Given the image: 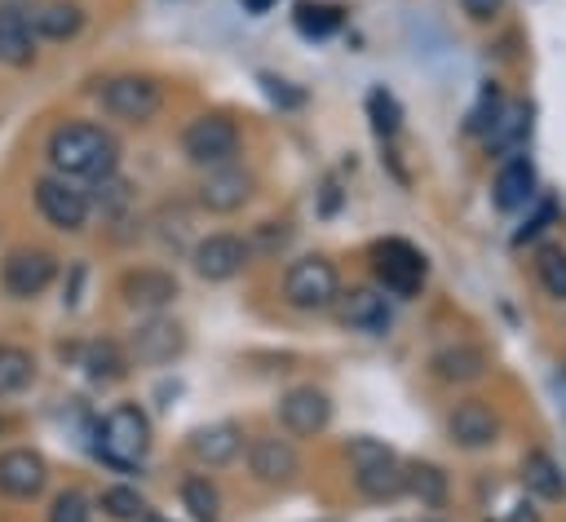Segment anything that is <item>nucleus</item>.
<instances>
[{
	"instance_id": "obj_1",
	"label": "nucleus",
	"mask_w": 566,
	"mask_h": 522,
	"mask_svg": "<svg viewBox=\"0 0 566 522\" xmlns=\"http://www.w3.org/2000/svg\"><path fill=\"white\" fill-rule=\"evenodd\" d=\"M44 155H49V164H53L57 177H93V181H102L119 164V142L102 124L71 119V124H57L49 133Z\"/></svg>"
},
{
	"instance_id": "obj_2",
	"label": "nucleus",
	"mask_w": 566,
	"mask_h": 522,
	"mask_svg": "<svg viewBox=\"0 0 566 522\" xmlns=\"http://www.w3.org/2000/svg\"><path fill=\"white\" fill-rule=\"evenodd\" d=\"M93 451L111 464V469H137L150 451V420L137 403H119L97 420V442Z\"/></svg>"
},
{
	"instance_id": "obj_3",
	"label": "nucleus",
	"mask_w": 566,
	"mask_h": 522,
	"mask_svg": "<svg viewBox=\"0 0 566 522\" xmlns=\"http://www.w3.org/2000/svg\"><path fill=\"white\" fill-rule=\"evenodd\" d=\"M354 464V482L367 500H398L402 495V460L380 438H349L345 447Z\"/></svg>"
},
{
	"instance_id": "obj_4",
	"label": "nucleus",
	"mask_w": 566,
	"mask_h": 522,
	"mask_svg": "<svg viewBox=\"0 0 566 522\" xmlns=\"http://www.w3.org/2000/svg\"><path fill=\"white\" fill-rule=\"evenodd\" d=\"M336 296H340V274H336V265L327 257H301V261L287 265V274H283V301L292 310L314 314V310H327Z\"/></svg>"
},
{
	"instance_id": "obj_5",
	"label": "nucleus",
	"mask_w": 566,
	"mask_h": 522,
	"mask_svg": "<svg viewBox=\"0 0 566 522\" xmlns=\"http://www.w3.org/2000/svg\"><path fill=\"white\" fill-rule=\"evenodd\" d=\"M97 102L106 115L124 119V124H146L159 115L164 106V93L150 75H111L102 88H97Z\"/></svg>"
},
{
	"instance_id": "obj_6",
	"label": "nucleus",
	"mask_w": 566,
	"mask_h": 522,
	"mask_svg": "<svg viewBox=\"0 0 566 522\" xmlns=\"http://www.w3.org/2000/svg\"><path fill=\"white\" fill-rule=\"evenodd\" d=\"M181 155L199 168H217V164H230L239 155V128L234 119L226 115H199L186 124L181 133Z\"/></svg>"
},
{
	"instance_id": "obj_7",
	"label": "nucleus",
	"mask_w": 566,
	"mask_h": 522,
	"mask_svg": "<svg viewBox=\"0 0 566 522\" xmlns=\"http://www.w3.org/2000/svg\"><path fill=\"white\" fill-rule=\"evenodd\" d=\"M371 265H376V279L389 296H416L424 288V274H429L424 257L407 239H380L371 248Z\"/></svg>"
},
{
	"instance_id": "obj_8",
	"label": "nucleus",
	"mask_w": 566,
	"mask_h": 522,
	"mask_svg": "<svg viewBox=\"0 0 566 522\" xmlns=\"http://www.w3.org/2000/svg\"><path fill=\"white\" fill-rule=\"evenodd\" d=\"M35 208H40V217H44L53 230H66V234L84 230V221H88V212H93L88 195H84L80 186H71L66 177H57V173H49V177L35 181Z\"/></svg>"
},
{
	"instance_id": "obj_9",
	"label": "nucleus",
	"mask_w": 566,
	"mask_h": 522,
	"mask_svg": "<svg viewBox=\"0 0 566 522\" xmlns=\"http://www.w3.org/2000/svg\"><path fill=\"white\" fill-rule=\"evenodd\" d=\"M53 274H57V257L44 252V248H13L4 257V265H0V283H4V292L13 301L40 296L53 283Z\"/></svg>"
},
{
	"instance_id": "obj_10",
	"label": "nucleus",
	"mask_w": 566,
	"mask_h": 522,
	"mask_svg": "<svg viewBox=\"0 0 566 522\" xmlns=\"http://www.w3.org/2000/svg\"><path fill=\"white\" fill-rule=\"evenodd\" d=\"M252 190H256V177L230 159V164L203 168V177H199V186H195V199H199L208 212H239V208L252 199Z\"/></svg>"
},
{
	"instance_id": "obj_11",
	"label": "nucleus",
	"mask_w": 566,
	"mask_h": 522,
	"mask_svg": "<svg viewBox=\"0 0 566 522\" xmlns=\"http://www.w3.org/2000/svg\"><path fill=\"white\" fill-rule=\"evenodd\" d=\"M190 265H195L199 279L226 283V279H234V274L248 265V243H243L239 234H208V239L195 243Z\"/></svg>"
},
{
	"instance_id": "obj_12",
	"label": "nucleus",
	"mask_w": 566,
	"mask_h": 522,
	"mask_svg": "<svg viewBox=\"0 0 566 522\" xmlns=\"http://www.w3.org/2000/svg\"><path fill=\"white\" fill-rule=\"evenodd\" d=\"M279 420H283L287 434H301V438L323 434L327 420H332V398L323 389H314V385H296V389H287L279 398Z\"/></svg>"
},
{
	"instance_id": "obj_13",
	"label": "nucleus",
	"mask_w": 566,
	"mask_h": 522,
	"mask_svg": "<svg viewBox=\"0 0 566 522\" xmlns=\"http://www.w3.org/2000/svg\"><path fill=\"white\" fill-rule=\"evenodd\" d=\"M336 305H340V323L349 332H363V336H385L394 323V310H389L380 288H349L336 296Z\"/></svg>"
},
{
	"instance_id": "obj_14",
	"label": "nucleus",
	"mask_w": 566,
	"mask_h": 522,
	"mask_svg": "<svg viewBox=\"0 0 566 522\" xmlns=\"http://www.w3.org/2000/svg\"><path fill=\"white\" fill-rule=\"evenodd\" d=\"M44 482H49V464L40 451H31V447L0 451V491L9 500H31L44 491Z\"/></svg>"
},
{
	"instance_id": "obj_15",
	"label": "nucleus",
	"mask_w": 566,
	"mask_h": 522,
	"mask_svg": "<svg viewBox=\"0 0 566 522\" xmlns=\"http://www.w3.org/2000/svg\"><path fill=\"white\" fill-rule=\"evenodd\" d=\"M447 434H451L455 447H464V451H482V447H491V442L500 438V420H495V411H491L486 403L464 398V403L451 407V416H447Z\"/></svg>"
},
{
	"instance_id": "obj_16",
	"label": "nucleus",
	"mask_w": 566,
	"mask_h": 522,
	"mask_svg": "<svg viewBox=\"0 0 566 522\" xmlns=\"http://www.w3.org/2000/svg\"><path fill=\"white\" fill-rule=\"evenodd\" d=\"M181 349H186V332H181V323H172V319H164V314H150V319L133 332V358H137V363L159 367V363H172Z\"/></svg>"
},
{
	"instance_id": "obj_17",
	"label": "nucleus",
	"mask_w": 566,
	"mask_h": 522,
	"mask_svg": "<svg viewBox=\"0 0 566 522\" xmlns=\"http://www.w3.org/2000/svg\"><path fill=\"white\" fill-rule=\"evenodd\" d=\"M119 292H124V301H128L133 310L159 314L164 305L177 301V279H172L168 270H159V265H142V270H128V274H124Z\"/></svg>"
},
{
	"instance_id": "obj_18",
	"label": "nucleus",
	"mask_w": 566,
	"mask_h": 522,
	"mask_svg": "<svg viewBox=\"0 0 566 522\" xmlns=\"http://www.w3.org/2000/svg\"><path fill=\"white\" fill-rule=\"evenodd\" d=\"M248 469H252L256 482L283 487V482H292V473L301 469V460H296V451H292L287 438H252V447H248Z\"/></svg>"
},
{
	"instance_id": "obj_19",
	"label": "nucleus",
	"mask_w": 566,
	"mask_h": 522,
	"mask_svg": "<svg viewBox=\"0 0 566 522\" xmlns=\"http://www.w3.org/2000/svg\"><path fill=\"white\" fill-rule=\"evenodd\" d=\"M0 62L13 71L35 62V31H31L27 13L13 4H0Z\"/></svg>"
},
{
	"instance_id": "obj_20",
	"label": "nucleus",
	"mask_w": 566,
	"mask_h": 522,
	"mask_svg": "<svg viewBox=\"0 0 566 522\" xmlns=\"http://www.w3.org/2000/svg\"><path fill=\"white\" fill-rule=\"evenodd\" d=\"M491 199H495V208H504V212L526 208V203L535 199V168H531V159L513 155V159L495 173V190H491Z\"/></svg>"
},
{
	"instance_id": "obj_21",
	"label": "nucleus",
	"mask_w": 566,
	"mask_h": 522,
	"mask_svg": "<svg viewBox=\"0 0 566 522\" xmlns=\"http://www.w3.org/2000/svg\"><path fill=\"white\" fill-rule=\"evenodd\" d=\"M517 478L539 500H566V473L548 451H526L522 464H517Z\"/></svg>"
},
{
	"instance_id": "obj_22",
	"label": "nucleus",
	"mask_w": 566,
	"mask_h": 522,
	"mask_svg": "<svg viewBox=\"0 0 566 522\" xmlns=\"http://www.w3.org/2000/svg\"><path fill=\"white\" fill-rule=\"evenodd\" d=\"M27 22H31V31L44 35V40H71V35H80V27H84V9H80L75 0H44V4L31 9Z\"/></svg>"
},
{
	"instance_id": "obj_23",
	"label": "nucleus",
	"mask_w": 566,
	"mask_h": 522,
	"mask_svg": "<svg viewBox=\"0 0 566 522\" xmlns=\"http://www.w3.org/2000/svg\"><path fill=\"white\" fill-rule=\"evenodd\" d=\"M239 447H243V438H239V429H234L230 420L203 425V429L190 434V451H195L203 464H230V460L239 456Z\"/></svg>"
},
{
	"instance_id": "obj_24",
	"label": "nucleus",
	"mask_w": 566,
	"mask_h": 522,
	"mask_svg": "<svg viewBox=\"0 0 566 522\" xmlns=\"http://www.w3.org/2000/svg\"><path fill=\"white\" fill-rule=\"evenodd\" d=\"M526 133H531V106H522V102L500 106L495 119L486 124V150H517Z\"/></svg>"
},
{
	"instance_id": "obj_25",
	"label": "nucleus",
	"mask_w": 566,
	"mask_h": 522,
	"mask_svg": "<svg viewBox=\"0 0 566 522\" xmlns=\"http://www.w3.org/2000/svg\"><path fill=\"white\" fill-rule=\"evenodd\" d=\"M80 367H84V376H88L93 385H115V380L128 376V354H124L115 341H93V345L84 349Z\"/></svg>"
},
{
	"instance_id": "obj_26",
	"label": "nucleus",
	"mask_w": 566,
	"mask_h": 522,
	"mask_svg": "<svg viewBox=\"0 0 566 522\" xmlns=\"http://www.w3.org/2000/svg\"><path fill=\"white\" fill-rule=\"evenodd\" d=\"M402 491H411L424 509H442L447 504V473L429 460H411V464H402Z\"/></svg>"
},
{
	"instance_id": "obj_27",
	"label": "nucleus",
	"mask_w": 566,
	"mask_h": 522,
	"mask_svg": "<svg viewBox=\"0 0 566 522\" xmlns=\"http://www.w3.org/2000/svg\"><path fill=\"white\" fill-rule=\"evenodd\" d=\"M177 491H181V504L190 509L195 522H221V495L203 473H186Z\"/></svg>"
},
{
	"instance_id": "obj_28",
	"label": "nucleus",
	"mask_w": 566,
	"mask_h": 522,
	"mask_svg": "<svg viewBox=\"0 0 566 522\" xmlns=\"http://www.w3.org/2000/svg\"><path fill=\"white\" fill-rule=\"evenodd\" d=\"M35 376V358L22 345H0V398L22 394Z\"/></svg>"
},
{
	"instance_id": "obj_29",
	"label": "nucleus",
	"mask_w": 566,
	"mask_h": 522,
	"mask_svg": "<svg viewBox=\"0 0 566 522\" xmlns=\"http://www.w3.org/2000/svg\"><path fill=\"white\" fill-rule=\"evenodd\" d=\"M433 367H438L442 380H478L482 367H486V354L473 349V345H455V349H442L433 358Z\"/></svg>"
},
{
	"instance_id": "obj_30",
	"label": "nucleus",
	"mask_w": 566,
	"mask_h": 522,
	"mask_svg": "<svg viewBox=\"0 0 566 522\" xmlns=\"http://www.w3.org/2000/svg\"><path fill=\"white\" fill-rule=\"evenodd\" d=\"M292 18H296V31L310 35V40H323V35H332L340 27V9L323 4V0H301Z\"/></svg>"
},
{
	"instance_id": "obj_31",
	"label": "nucleus",
	"mask_w": 566,
	"mask_h": 522,
	"mask_svg": "<svg viewBox=\"0 0 566 522\" xmlns=\"http://www.w3.org/2000/svg\"><path fill=\"white\" fill-rule=\"evenodd\" d=\"M97 509H102L106 518H115V522H137V518L146 513V500H142L137 487H106V491L97 495Z\"/></svg>"
},
{
	"instance_id": "obj_32",
	"label": "nucleus",
	"mask_w": 566,
	"mask_h": 522,
	"mask_svg": "<svg viewBox=\"0 0 566 522\" xmlns=\"http://www.w3.org/2000/svg\"><path fill=\"white\" fill-rule=\"evenodd\" d=\"M535 274H539V283H544L548 296L566 301V252L562 248H544L539 261H535Z\"/></svg>"
},
{
	"instance_id": "obj_33",
	"label": "nucleus",
	"mask_w": 566,
	"mask_h": 522,
	"mask_svg": "<svg viewBox=\"0 0 566 522\" xmlns=\"http://www.w3.org/2000/svg\"><path fill=\"white\" fill-rule=\"evenodd\" d=\"M367 115H371V128H376L380 137H394V133H398V119H402V115H398V102H394L385 88H371V93H367Z\"/></svg>"
},
{
	"instance_id": "obj_34",
	"label": "nucleus",
	"mask_w": 566,
	"mask_h": 522,
	"mask_svg": "<svg viewBox=\"0 0 566 522\" xmlns=\"http://www.w3.org/2000/svg\"><path fill=\"white\" fill-rule=\"evenodd\" d=\"M49 522H88V500L80 491H62L49 509Z\"/></svg>"
},
{
	"instance_id": "obj_35",
	"label": "nucleus",
	"mask_w": 566,
	"mask_h": 522,
	"mask_svg": "<svg viewBox=\"0 0 566 522\" xmlns=\"http://www.w3.org/2000/svg\"><path fill=\"white\" fill-rule=\"evenodd\" d=\"M486 522H539V513L531 509V500L513 495V500H504L500 509H486Z\"/></svg>"
},
{
	"instance_id": "obj_36",
	"label": "nucleus",
	"mask_w": 566,
	"mask_h": 522,
	"mask_svg": "<svg viewBox=\"0 0 566 522\" xmlns=\"http://www.w3.org/2000/svg\"><path fill=\"white\" fill-rule=\"evenodd\" d=\"M464 4V13L473 18V22H491L500 9H504V0H460Z\"/></svg>"
},
{
	"instance_id": "obj_37",
	"label": "nucleus",
	"mask_w": 566,
	"mask_h": 522,
	"mask_svg": "<svg viewBox=\"0 0 566 522\" xmlns=\"http://www.w3.org/2000/svg\"><path fill=\"white\" fill-rule=\"evenodd\" d=\"M243 4H248V9H252V13H265V9H270V4H274V0H243Z\"/></svg>"
},
{
	"instance_id": "obj_38",
	"label": "nucleus",
	"mask_w": 566,
	"mask_h": 522,
	"mask_svg": "<svg viewBox=\"0 0 566 522\" xmlns=\"http://www.w3.org/2000/svg\"><path fill=\"white\" fill-rule=\"evenodd\" d=\"M137 522H172V518H164V513H150V509H146V513H142Z\"/></svg>"
}]
</instances>
